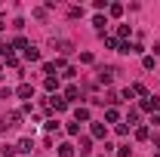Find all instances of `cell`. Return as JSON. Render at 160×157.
Here are the masks:
<instances>
[{"instance_id":"1","label":"cell","mask_w":160,"mask_h":157,"mask_svg":"<svg viewBox=\"0 0 160 157\" xmlns=\"http://www.w3.org/2000/svg\"><path fill=\"white\" fill-rule=\"evenodd\" d=\"M52 49H56V53H59V59H65V56H68V53H74V43H71V40H56L52 37Z\"/></svg>"},{"instance_id":"2","label":"cell","mask_w":160,"mask_h":157,"mask_svg":"<svg viewBox=\"0 0 160 157\" xmlns=\"http://www.w3.org/2000/svg\"><path fill=\"white\" fill-rule=\"evenodd\" d=\"M0 123H3L6 129H16V126H19V123H22V111H6Z\"/></svg>"},{"instance_id":"3","label":"cell","mask_w":160,"mask_h":157,"mask_svg":"<svg viewBox=\"0 0 160 157\" xmlns=\"http://www.w3.org/2000/svg\"><path fill=\"white\" fill-rule=\"evenodd\" d=\"M46 108L56 111V114H62V111L68 108V102H65V96H49V99H46Z\"/></svg>"},{"instance_id":"4","label":"cell","mask_w":160,"mask_h":157,"mask_svg":"<svg viewBox=\"0 0 160 157\" xmlns=\"http://www.w3.org/2000/svg\"><path fill=\"white\" fill-rule=\"evenodd\" d=\"M120 53H123V56H142L145 46H142V43H120Z\"/></svg>"},{"instance_id":"5","label":"cell","mask_w":160,"mask_h":157,"mask_svg":"<svg viewBox=\"0 0 160 157\" xmlns=\"http://www.w3.org/2000/svg\"><path fill=\"white\" fill-rule=\"evenodd\" d=\"M114 74H117L114 68H99V83H105V86H111V83H114Z\"/></svg>"},{"instance_id":"6","label":"cell","mask_w":160,"mask_h":157,"mask_svg":"<svg viewBox=\"0 0 160 157\" xmlns=\"http://www.w3.org/2000/svg\"><path fill=\"white\" fill-rule=\"evenodd\" d=\"M16 96H19V99H28V102H31V99H34V86H31V83H19Z\"/></svg>"},{"instance_id":"7","label":"cell","mask_w":160,"mask_h":157,"mask_svg":"<svg viewBox=\"0 0 160 157\" xmlns=\"http://www.w3.org/2000/svg\"><path fill=\"white\" fill-rule=\"evenodd\" d=\"M105 133H108L105 120H102V123H92V126H89V139H105Z\"/></svg>"},{"instance_id":"8","label":"cell","mask_w":160,"mask_h":157,"mask_svg":"<svg viewBox=\"0 0 160 157\" xmlns=\"http://www.w3.org/2000/svg\"><path fill=\"white\" fill-rule=\"evenodd\" d=\"M142 111H157L160 114V99H151V96L142 99Z\"/></svg>"},{"instance_id":"9","label":"cell","mask_w":160,"mask_h":157,"mask_svg":"<svg viewBox=\"0 0 160 157\" xmlns=\"http://www.w3.org/2000/svg\"><path fill=\"white\" fill-rule=\"evenodd\" d=\"M43 89H46L49 96H56V93H59V77H46L43 80Z\"/></svg>"},{"instance_id":"10","label":"cell","mask_w":160,"mask_h":157,"mask_svg":"<svg viewBox=\"0 0 160 157\" xmlns=\"http://www.w3.org/2000/svg\"><path fill=\"white\" fill-rule=\"evenodd\" d=\"M77 99H80V86H74V83H71V86L65 89V102L71 105V102H77Z\"/></svg>"},{"instance_id":"11","label":"cell","mask_w":160,"mask_h":157,"mask_svg":"<svg viewBox=\"0 0 160 157\" xmlns=\"http://www.w3.org/2000/svg\"><path fill=\"white\" fill-rule=\"evenodd\" d=\"M74 120H77V123H86V120H89V108L77 105V108H74Z\"/></svg>"},{"instance_id":"12","label":"cell","mask_w":160,"mask_h":157,"mask_svg":"<svg viewBox=\"0 0 160 157\" xmlns=\"http://www.w3.org/2000/svg\"><path fill=\"white\" fill-rule=\"evenodd\" d=\"M31 148H34V142H31V139H19V145H16V151H19V154H31Z\"/></svg>"},{"instance_id":"13","label":"cell","mask_w":160,"mask_h":157,"mask_svg":"<svg viewBox=\"0 0 160 157\" xmlns=\"http://www.w3.org/2000/svg\"><path fill=\"white\" fill-rule=\"evenodd\" d=\"M77 151H80V154H89V151H92V139L83 136V139H80V145H77Z\"/></svg>"},{"instance_id":"14","label":"cell","mask_w":160,"mask_h":157,"mask_svg":"<svg viewBox=\"0 0 160 157\" xmlns=\"http://www.w3.org/2000/svg\"><path fill=\"white\" fill-rule=\"evenodd\" d=\"M59 157H74V145H71V142H62L59 145Z\"/></svg>"},{"instance_id":"15","label":"cell","mask_w":160,"mask_h":157,"mask_svg":"<svg viewBox=\"0 0 160 157\" xmlns=\"http://www.w3.org/2000/svg\"><path fill=\"white\" fill-rule=\"evenodd\" d=\"M129 89H132V96H142V99H148V86H145V83H132Z\"/></svg>"},{"instance_id":"16","label":"cell","mask_w":160,"mask_h":157,"mask_svg":"<svg viewBox=\"0 0 160 157\" xmlns=\"http://www.w3.org/2000/svg\"><path fill=\"white\" fill-rule=\"evenodd\" d=\"M9 46H12V49H22V53H25V49H28V46H31V43H28V40H25V37H22V34H19V37L12 40V43H9Z\"/></svg>"},{"instance_id":"17","label":"cell","mask_w":160,"mask_h":157,"mask_svg":"<svg viewBox=\"0 0 160 157\" xmlns=\"http://www.w3.org/2000/svg\"><path fill=\"white\" fill-rule=\"evenodd\" d=\"M25 59L28 62H40V49L37 46H28V49H25Z\"/></svg>"},{"instance_id":"18","label":"cell","mask_w":160,"mask_h":157,"mask_svg":"<svg viewBox=\"0 0 160 157\" xmlns=\"http://www.w3.org/2000/svg\"><path fill=\"white\" fill-rule=\"evenodd\" d=\"M136 139H139V142H148V139H151V129H148V126H136Z\"/></svg>"},{"instance_id":"19","label":"cell","mask_w":160,"mask_h":157,"mask_svg":"<svg viewBox=\"0 0 160 157\" xmlns=\"http://www.w3.org/2000/svg\"><path fill=\"white\" fill-rule=\"evenodd\" d=\"M117 120H120L117 108H108V111H105V123H117Z\"/></svg>"},{"instance_id":"20","label":"cell","mask_w":160,"mask_h":157,"mask_svg":"<svg viewBox=\"0 0 160 157\" xmlns=\"http://www.w3.org/2000/svg\"><path fill=\"white\" fill-rule=\"evenodd\" d=\"M68 19H83V6H68Z\"/></svg>"},{"instance_id":"21","label":"cell","mask_w":160,"mask_h":157,"mask_svg":"<svg viewBox=\"0 0 160 157\" xmlns=\"http://www.w3.org/2000/svg\"><path fill=\"white\" fill-rule=\"evenodd\" d=\"M3 62H6L9 68H19V59H16V53H3Z\"/></svg>"},{"instance_id":"22","label":"cell","mask_w":160,"mask_h":157,"mask_svg":"<svg viewBox=\"0 0 160 157\" xmlns=\"http://www.w3.org/2000/svg\"><path fill=\"white\" fill-rule=\"evenodd\" d=\"M129 34H132V31H129V25H117V40H126Z\"/></svg>"},{"instance_id":"23","label":"cell","mask_w":160,"mask_h":157,"mask_svg":"<svg viewBox=\"0 0 160 157\" xmlns=\"http://www.w3.org/2000/svg\"><path fill=\"white\" fill-rule=\"evenodd\" d=\"M65 133H68V136H80V123H77V120H74V123H68V126H65Z\"/></svg>"},{"instance_id":"24","label":"cell","mask_w":160,"mask_h":157,"mask_svg":"<svg viewBox=\"0 0 160 157\" xmlns=\"http://www.w3.org/2000/svg\"><path fill=\"white\" fill-rule=\"evenodd\" d=\"M105 46H108V49H117V53H120V40H117V37H105Z\"/></svg>"},{"instance_id":"25","label":"cell","mask_w":160,"mask_h":157,"mask_svg":"<svg viewBox=\"0 0 160 157\" xmlns=\"http://www.w3.org/2000/svg\"><path fill=\"white\" fill-rule=\"evenodd\" d=\"M92 25H96V31H102V34H105V25H108V22H105V16H96V19H92Z\"/></svg>"},{"instance_id":"26","label":"cell","mask_w":160,"mask_h":157,"mask_svg":"<svg viewBox=\"0 0 160 157\" xmlns=\"http://www.w3.org/2000/svg\"><path fill=\"white\" fill-rule=\"evenodd\" d=\"M126 120H129V126L139 123V108H129V117H126Z\"/></svg>"},{"instance_id":"27","label":"cell","mask_w":160,"mask_h":157,"mask_svg":"<svg viewBox=\"0 0 160 157\" xmlns=\"http://www.w3.org/2000/svg\"><path fill=\"white\" fill-rule=\"evenodd\" d=\"M117 157H132V148H129V145H120V151H117Z\"/></svg>"},{"instance_id":"28","label":"cell","mask_w":160,"mask_h":157,"mask_svg":"<svg viewBox=\"0 0 160 157\" xmlns=\"http://www.w3.org/2000/svg\"><path fill=\"white\" fill-rule=\"evenodd\" d=\"M62 77H68V80H74V77H77V71H74V68H71V65H68V68H65V71H62Z\"/></svg>"},{"instance_id":"29","label":"cell","mask_w":160,"mask_h":157,"mask_svg":"<svg viewBox=\"0 0 160 157\" xmlns=\"http://www.w3.org/2000/svg\"><path fill=\"white\" fill-rule=\"evenodd\" d=\"M108 13H111V16H120V13H123V6H120V3H111V6H108Z\"/></svg>"},{"instance_id":"30","label":"cell","mask_w":160,"mask_h":157,"mask_svg":"<svg viewBox=\"0 0 160 157\" xmlns=\"http://www.w3.org/2000/svg\"><path fill=\"white\" fill-rule=\"evenodd\" d=\"M92 6H96V9H99V13H102V9H108V6H111V3H108V0H96V3H92Z\"/></svg>"},{"instance_id":"31","label":"cell","mask_w":160,"mask_h":157,"mask_svg":"<svg viewBox=\"0 0 160 157\" xmlns=\"http://www.w3.org/2000/svg\"><path fill=\"white\" fill-rule=\"evenodd\" d=\"M80 62L83 65H92V53H80Z\"/></svg>"},{"instance_id":"32","label":"cell","mask_w":160,"mask_h":157,"mask_svg":"<svg viewBox=\"0 0 160 157\" xmlns=\"http://www.w3.org/2000/svg\"><path fill=\"white\" fill-rule=\"evenodd\" d=\"M142 65H145V68L151 71V68H154V56H145V59H142Z\"/></svg>"},{"instance_id":"33","label":"cell","mask_w":160,"mask_h":157,"mask_svg":"<svg viewBox=\"0 0 160 157\" xmlns=\"http://www.w3.org/2000/svg\"><path fill=\"white\" fill-rule=\"evenodd\" d=\"M117 136H129V126L126 123H117Z\"/></svg>"},{"instance_id":"34","label":"cell","mask_w":160,"mask_h":157,"mask_svg":"<svg viewBox=\"0 0 160 157\" xmlns=\"http://www.w3.org/2000/svg\"><path fill=\"white\" fill-rule=\"evenodd\" d=\"M16 154V148H12V145H6V148H3V157H12Z\"/></svg>"},{"instance_id":"35","label":"cell","mask_w":160,"mask_h":157,"mask_svg":"<svg viewBox=\"0 0 160 157\" xmlns=\"http://www.w3.org/2000/svg\"><path fill=\"white\" fill-rule=\"evenodd\" d=\"M154 148H157V151H160V136H157V139H154Z\"/></svg>"},{"instance_id":"36","label":"cell","mask_w":160,"mask_h":157,"mask_svg":"<svg viewBox=\"0 0 160 157\" xmlns=\"http://www.w3.org/2000/svg\"><path fill=\"white\" fill-rule=\"evenodd\" d=\"M0 28H6V22H3V19H0Z\"/></svg>"},{"instance_id":"37","label":"cell","mask_w":160,"mask_h":157,"mask_svg":"<svg viewBox=\"0 0 160 157\" xmlns=\"http://www.w3.org/2000/svg\"><path fill=\"white\" fill-rule=\"evenodd\" d=\"M154 157H160V151H154Z\"/></svg>"},{"instance_id":"38","label":"cell","mask_w":160,"mask_h":157,"mask_svg":"<svg viewBox=\"0 0 160 157\" xmlns=\"http://www.w3.org/2000/svg\"><path fill=\"white\" fill-rule=\"evenodd\" d=\"M0 71H3V65H0Z\"/></svg>"}]
</instances>
